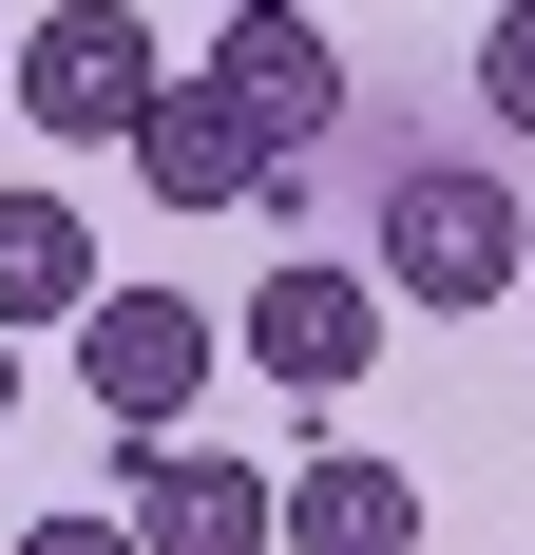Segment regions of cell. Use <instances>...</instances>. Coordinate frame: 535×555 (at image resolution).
<instances>
[{"label": "cell", "instance_id": "cell-1", "mask_svg": "<svg viewBox=\"0 0 535 555\" xmlns=\"http://www.w3.org/2000/svg\"><path fill=\"white\" fill-rule=\"evenodd\" d=\"M382 287H402V307H517L535 287L517 192H497L479 154H402L382 172Z\"/></svg>", "mask_w": 535, "mask_h": 555}, {"label": "cell", "instance_id": "cell-2", "mask_svg": "<svg viewBox=\"0 0 535 555\" xmlns=\"http://www.w3.org/2000/svg\"><path fill=\"white\" fill-rule=\"evenodd\" d=\"M154 96H172V77H154V20H134V0H39V20H19V115H39V134L134 154Z\"/></svg>", "mask_w": 535, "mask_h": 555}, {"label": "cell", "instance_id": "cell-3", "mask_svg": "<svg viewBox=\"0 0 535 555\" xmlns=\"http://www.w3.org/2000/svg\"><path fill=\"white\" fill-rule=\"evenodd\" d=\"M211 364H230V326L192 307V287H96V307H77V384H96L115 441H172Z\"/></svg>", "mask_w": 535, "mask_h": 555}, {"label": "cell", "instance_id": "cell-4", "mask_svg": "<svg viewBox=\"0 0 535 555\" xmlns=\"http://www.w3.org/2000/svg\"><path fill=\"white\" fill-rule=\"evenodd\" d=\"M382 307H402L382 269H325V249H287V269L249 287V326H230V364H268L287 402H344V384L382 364Z\"/></svg>", "mask_w": 535, "mask_h": 555}, {"label": "cell", "instance_id": "cell-5", "mask_svg": "<svg viewBox=\"0 0 535 555\" xmlns=\"http://www.w3.org/2000/svg\"><path fill=\"white\" fill-rule=\"evenodd\" d=\"M134 192H154V211H268L287 154H268V115L230 96V77H172V96L134 115Z\"/></svg>", "mask_w": 535, "mask_h": 555}, {"label": "cell", "instance_id": "cell-6", "mask_svg": "<svg viewBox=\"0 0 535 555\" xmlns=\"http://www.w3.org/2000/svg\"><path fill=\"white\" fill-rule=\"evenodd\" d=\"M134 537L154 555H287V479L268 460H211V441H154L134 460Z\"/></svg>", "mask_w": 535, "mask_h": 555}, {"label": "cell", "instance_id": "cell-7", "mask_svg": "<svg viewBox=\"0 0 535 555\" xmlns=\"http://www.w3.org/2000/svg\"><path fill=\"white\" fill-rule=\"evenodd\" d=\"M211 77L268 115V154H287V172H306L325 134H344V57H325L306 20H230V39H211Z\"/></svg>", "mask_w": 535, "mask_h": 555}, {"label": "cell", "instance_id": "cell-8", "mask_svg": "<svg viewBox=\"0 0 535 555\" xmlns=\"http://www.w3.org/2000/svg\"><path fill=\"white\" fill-rule=\"evenodd\" d=\"M287 555H421V479L364 460V441L287 460Z\"/></svg>", "mask_w": 535, "mask_h": 555}, {"label": "cell", "instance_id": "cell-9", "mask_svg": "<svg viewBox=\"0 0 535 555\" xmlns=\"http://www.w3.org/2000/svg\"><path fill=\"white\" fill-rule=\"evenodd\" d=\"M96 307V230H77V192H0V326L39 345Z\"/></svg>", "mask_w": 535, "mask_h": 555}, {"label": "cell", "instance_id": "cell-10", "mask_svg": "<svg viewBox=\"0 0 535 555\" xmlns=\"http://www.w3.org/2000/svg\"><path fill=\"white\" fill-rule=\"evenodd\" d=\"M479 115H497V134H535V0H497V20H479Z\"/></svg>", "mask_w": 535, "mask_h": 555}, {"label": "cell", "instance_id": "cell-11", "mask_svg": "<svg viewBox=\"0 0 535 555\" xmlns=\"http://www.w3.org/2000/svg\"><path fill=\"white\" fill-rule=\"evenodd\" d=\"M19 555H154V537H134V517H39Z\"/></svg>", "mask_w": 535, "mask_h": 555}, {"label": "cell", "instance_id": "cell-12", "mask_svg": "<svg viewBox=\"0 0 535 555\" xmlns=\"http://www.w3.org/2000/svg\"><path fill=\"white\" fill-rule=\"evenodd\" d=\"M230 20H306V0H230Z\"/></svg>", "mask_w": 535, "mask_h": 555}, {"label": "cell", "instance_id": "cell-13", "mask_svg": "<svg viewBox=\"0 0 535 555\" xmlns=\"http://www.w3.org/2000/svg\"><path fill=\"white\" fill-rule=\"evenodd\" d=\"M0 402H19V326H0Z\"/></svg>", "mask_w": 535, "mask_h": 555}, {"label": "cell", "instance_id": "cell-14", "mask_svg": "<svg viewBox=\"0 0 535 555\" xmlns=\"http://www.w3.org/2000/svg\"><path fill=\"white\" fill-rule=\"evenodd\" d=\"M517 307H535V287H517Z\"/></svg>", "mask_w": 535, "mask_h": 555}, {"label": "cell", "instance_id": "cell-15", "mask_svg": "<svg viewBox=\"0 0 535 555\" xmlns=\"http://www.w3.org/2000/svg\"><path fill=\"white\" fill-rule=\"evenodd\" d=\"M0 555H19V537H0Z\"/></svg>", "mask_w": 535, "mask_h": 555}]
</instances>
